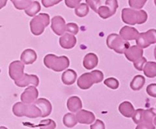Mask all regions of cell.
<instances>
[{
  "instance_id": "6da1fadb",
  "label": "cell",
  "mask_w": 156,
  "mask_h": 129,
  "mask_svg": "<svg viewBox=\"0 0 156 129\" xmlns=\"http://www.w3.org/2000/svg\"><path fill=\"white\" fill-rule=\"evenodd\" d=\"M147 19L148 15L144 10H135L129 8H125L122 10V20L127 24H144Z\"/></svg>"
},
{
  "instance_id": "7a4b0ae2",
  "label": "cell",
  "mask_w": 156,
  "mask_h": 129,
  "mask_svg": "<svg viewBox=\"0 0 156 129\" xmlns=\"http://www.w3.org/2000/svg\"><path fill=\"white\" fill-rule=\"evenodd\" d=\"M44 64L46 67L53 70V71L61 72L68 68L70 62L67 57H58L53 53H49L44 57Z\"/></svg>"
},
{
  "instance_id": "3957f363",
  "label": "cell",
  "mask_w": 156,
  "mask_h": 129,
  "mask_svg": "<svg viewBox=\"0 0 156 129\" xmlns=\"http://www.w3.org/2000/svg\"><path fill=\"white\" fill-rule=\"evenodd\" d=\"M12 112L17 117L26 116L30 119L41 117V112L34 104H25L23 102H16L13 105Z\"/></svg>"
},
{
  "instance_id": "277c9868",
  "label": "cell",
  "mask_w": 156,
  "mask_h": 129,
  "mask_svg": "<svg viewBox=\"0 0 156 129\" xmlns=\"http://www.w3.org/2000/svg\"><path fill=\"white\" fill-rule=\"evenodd\" d=\"M104 79V73L98 70L81 75L77 80V85L81 90H86L91 88L94 83H99Z\"/></svg>"
},
{
  "instance_id": "5b68a950",
  "label": "cell",
  "mask_w": 156,
  "mask_h": 129,
  "mask_svg": "<svg viewBox=\"0 0 156 129\" xmlns=\"http://www.w3.org/2000/svg\"><path fill=\"white\" fill-rule=\"evenodd\" d=\"M50 24V15L47 13H41L34 16L30 22V31L35 36H39L43 32L46 27Z\"/></svg>"
},
{
  "instance_id": "8992f818",
  "label": "cell",
  "mask_w": 156,
  "mask_h": 129,
  "mask_svg": "<svg viewBox=\"0 0 156 129\" xmlns=\"http://www.w3.org/2000/svg\"><path fill=\"white\" fill-rule=\"evenodd\" d=\"M107 45L111 50H114L117 53H124V52L130 47L127 41L123 40L117 34H111L107 38Z\"/></svg>"
},
{
  "instance_id": "52a82bcc",
  "label": "cell",
  "mask_w": 156,
  "mask_h": 129,
  "mask_svg": "<svg viewBox=\"0 0 156 129\" xmlns=\"http://www.w3.org/2000/svg\"><path fill=\"white\" fill-rule=\"evenodd\" d=\"M132 119L137 125L142 122H150L155 125V109L152 108L146 110L143 109H139L135 110Z\"/></svg>"
},
{
  "instance_id": "ba28073f",
  "label": "cell",
  "mask_w": 156,
  "mask_h": 129,
  "mask_svg": "<svg viewBox=\"0 0 156 129\" xmlns=\"http://www.w3.org/2000/svg\"><path fill=\"white\" fill-rule=\"evenodd\" d=\"M136 42L140 48H147L151 44L156 42V31L155 29H150L146 32L140 33L136 39Z\"/></svg>"
},
{
  "instance_id": "9c48e42d",
  "label": "cell",
  "mask_w": 156,
  "mask_h": 129,
  "mask_svg": "<svg viewBox=\"0 0 156 129\" xmlns=\"http://www.w3.org/2000/svg\"><path fill=\"white\" fill-rule=\"evenodd\" d=\"M105 5L106 6H101L97 12L103 19H107L116 13L118 8V2L117 0H106Z\"/></svg>"
},
{
  "instance_id": "30bf717a",
  "label": "cell",
  "mask_w": 156,
  "mask_h": 129,
  "mask_svg": "<svg viewBox=\"0 0 156 129\" xmlns=\"http://www.w3.org/2000/svg\"><path fill=\"white\" fill-rule=\"evenodd\" d=\"M24 64L21 61H15L9 64V76L14 81L21 79L24 74Z\"/></svg>"
},
{
  "instance_id": "8fae6325",
  "label": "cell",
  "mask_w": 156,
  "mask_h": 129,
  "mask_svg": "<svg viewBox=\"0 0 156 129\" xmlns=\"http://www.w3.org/2000/svg\"><path fill=\"white\" fill-rule=\"evenodd\" d=\"M38 90L34 86L28 87L21 95V100L23 103L32 104L37 99Z\"/></svg>"
},
{
  "instance_id": "7c38bea8",
  "label": "cell",
  "mask_w": 156,
  "mask_h": 129,
  "mask_svg": "<svg viewBox=\"0 0 156 129\" xmlns=\"http://www.w3.org/2000/svg\"><path fill=\"white\" fill-rule=\"evenodd\" d=\"M39 78L37 75L24 73L21 79L15 81V84L18 87H24L28 85H33L37 87L39 85Z\"/></svg>"
},
{
  "instance_id": "4fadbf2b",
  "label": "cell",
  "mask_w": 156,
  "mask_h": 129,
  "mask_svg": "<svg viewBox=\"0 0 156 129\" xmlns=\"http://www.w3.org/2000/svg\"><path fill=\"white\" fill-rule=\"evenodd\" d=\"M66 21L62 16L56 15L51 20V29L56 35H62L66 31Z\"/></svg>"
},
{
  "instance_id": "5bb4252c",
  "label": "cell",
  "mask_w": 156,
  "mask_h": 129,
  "mask_svg": "<svg viewBox=\"0 0 156 129\" xmlns=\"http://www.w3.org/2000/svg\"><path fill=\"white\" fill-rule=\"evenodd\" d=\"M35 105L41 110V117L45 118L50 116L52 112V105L50 101L44 98L38 99L34 102Z\"/></svg>"
},
{
  "instance_id": "9a60e30c",
  "label": "cell",
  "mask_w": 156,
  "mask_h": 129,
  "mask_svg": "<svg viewBox=\"0 0 156 129\" xmlns=\"http://www.w3.org/2000/svg\"><path fill=\"white\" fill-rule=\"evenodd\" d=\"M76 117L79 123L85 125H90L95 121V116L94 113L85 109H81L77 112Z\"/></svg>"
},
{
  "instance_id": "2e32d148",
  "label": "cell",
  "mask_w": 156,
  "mask_h": 129,
  "mask_svg": "<svg viewBox=\"0 0 156 129\" xmlns=\"http://www.w3.org/2000/svg\"><path fill=\"white\" fill-rule=\"evenodd\" d=\"M125 57L130 62H135L138 59L143 57V50L136 45L129 47L124 52Z\"/></svg>"
},
{
  "instance_id": "e0dca14e",
  "label": "cell",
  "mask_w": 156,
  "mask_h": 129,
  "mask_svg": "<svg viewBox=\"0 0 156 129\" xmlns=\"http://www.w3.org/2000/svg\"><path fill=\"white\" fill-rule=\"evenodd\" d=\"M59 45L64 49H72L76 46L77 39L75 35L65 33L59 38Z\"/></svg>"
},
{
  "instance_id": "ac0fdd59",
  "label": "cell",
  "mask_w": 156,
  "mask_h": 129,
  "mask_svg": "<svg viewBox=\"0 0 156 129\" xmlns=\"http://www.w3.org/2000/svg\"><path fill=\"white\" fill-rule=\"evenodd\" d=\"M139 34L140 33L136 28L129 26H124L120 31V36L125 41L136 40Z\"/></svg>"
},
{
  "instance_id": "d6986e66",
  "label": "cell",
  "mask_w": 156,
  "mask_h": 129,
  "mask_svg": "<svg viewBox=\"0 0 156 129\" xmlns=\"http://www.w3.org/2000/svg\"><path fill=\"white\" fill-rule=\"evenodd\" d=\"M37 58V53L33 49H26L21 54V61L27 65L34 64L36 61Z\"/></svg>"
},
{
  "instance_id": "ffe728a7",
  "label": "cell",
  "mask_w": 156,
  "mask_h": 129,
  "mask_svg": "<svg viewBox=\"0 0 156 129\" xmlns=\"http://www.w3.org/2000/svg\"><path fill=\"white\" fill-rule=\"evenodd\" d=\"M98 64V57L94 53H87L83 60V67L87 70H92L97 67Z\"/></svg>"
},
{
  "instance_id": "44dd1931",
  "label": "cell",
  "mask_w": 156,
  "mask_h": 129,
  "mask_svg": "<svg viewBox=\"0 0 156 129\" xmlns=\"http://www.w3.org/2000/svg\"><path fill=\"white\" fill-rule=\"evenodd\" d=\"M67 108L71 112H77L82 108V100L78 96H71L67 101Z\"/></svg>"
},
{
  "instance_id": "7402d4cb",
  "label": "cell",
  "mask_w": 156,
  "mask_h": 129,
  "mask_svg": "<svg viewBox=\"0 0 156 129\" xmlns=\"http://www.w3.org/2000/svg\"><path fill=\"white\" fill-rule=\"evenodd\" d=\"M118 109L119 112L121 113V115H123L126 118H132L134 112H135L133 105H132L131 102H128V101H125V102H123L121 104H120Z\"/></svg>"
},
{
  "instance_id": "603a6c76",
  "label": "cell",
  "mask_w": 156,
  "mask_h": 129,
  "mask_svg": "<svg viewBox=\"0 0 156 129\" xmlns=\"http://www.w3.org/2000/svg\"><path fill=\"white\" fill-rule=\"evenodd\" d=\"M77 79V73L74 70L69 69L63 72L62 75V81L65 85H73Z\"/></svg>"
},
{
  "instance_id": "cb8c5ba5",
  "label": "cell",
  "mask_w": 156,
  "mask_h": 129,
  "mask_svg": "<svg viewBox=\"0 0 156 129\" xmlns=\"http://www.w3.org/2000/svg\"><path fill=\"white\" fill-rule=\"evenodd\" d=\"M145 83H146V79L144 76L142 75H136L131 81L130 88L134 91H139L144 87Z\"/></svg>"
},
{
  "instance_id": "d4e9b609",
  "label": "cell",
  "mask_w": 156,
  "mask_h": 129,
  "mask_svg": "<svg viewBox=\"0 0 156 129\" xmlns=\"http://www.w3.org/2000/svg\"><path fill=\"white\" fill-rule=\"evenodd\" d=\"M143 70L146 76L149 78H155L156 76V63L153 61L146 62Z\"/></svg>"
},
{
  "instance_id": "484cf974",
  "label": "cell",
  "mask_w": 156,
  "mask_h": 129,
  "mask_svg": "<svg viewBox=\"0 0 156 129\" xmlns=\"http://www.w3.org/2000/svg\"><path fill=\"white\" fill-rule=\"evenodd\" d=\"M62 122H63V124L65 126L70 128L76 126L78 123L76 116L74 114H73V113H67V114H66L63 116Z\"/></svg>"
},
{
  "instance_id": "4316f807",
  "label": "cell",
  "mask_w": 156,
  "mask_h": 129,
  "mask_svg": "<svg viewBox=\"0 0 156 129\" xmlns=\"http://www.w3.org/2000/svg\"><path fill=\"white\" fill-rule=\"evenodd\" d=\"M41 5H40V3L38 2H32L30 3V6L25 9V13L26 15H27L28 16L34 17L35 15H37V14L41 11Z\"/></svg>"
},
{
  "instance_id": "83f0119b",
  "label": "cell",
  "mask_w": 156,
  "mask_h": 129,
  "mask_svg": "<svg viewBox=\"0 0 156 129\" xmlns=\"http://www.w3.org/2000/svg\"><path fill=\"white\" fill-rule=\"evenodd\" d=\"M75 9V14L80 18L85 17L89 12V7L85 3H81Z\"/></svg>"
},
{
  "instance_id": "f1b7e54d",
  "label": "cell",
  "mask_w": 156,
  "mask_h": 129,
  "mask_svg": "<svg viewBox=\"0 0 156 129\" xmlns=\"http://www.w3.org/2000/svg\"><path fill=\"white\" fill-rule=\"evenodd\" d=\"M11 1L13 3L15 9L18 10H23V9L25 10L31 3L30 0H11Z\"/></svg>"
},
{
  "instance_id": "f546056e",
  "label": "cell",
  "mask_w": 156,
  "mask_h": 129,
  "mask_svg": "<svg viewBox=\"0 0 156 129\" xmlns=\"http://www.w3.org/2000/svg\"><path fill=\"white\" fill-rule=\"evenodd\" d=\"M56 122L52 119H45L42 120L40 122L39 127L40 129H55L56 128Z\"/></svg>"
},
{
  "instance_id": "4dcf8cb0",
  "label": "cell",
  "mask_w": 156,
  "mask_h": 129,
  "mask_svg": "<svg viewBox=\"0 0 156 129\" xmlns=\"http://www.w3.org/2000/svg\"><path fill=\"white\" fill-rule=\"evenodd\" d=\"M104 83H105V86L109 87L110 89H112V90H117V89L119 88V86H120L119 81L114 77L108 78V79H105Z\"/></svg>"
},
{
  "instance_id": "1f68e13d",
  "label": "cell",
  "mask_w": 156,
  "mask_h": 129,
  "mask_svg": "<svg viewBox=\"0 0 156 129\" xmlns=\"http://www.w3.org/2000/svg\"><path fill=\"white\" fill-rule=\"evenodd\" d=\"M147 0H129V5L132 9H141L145 4L146 3Z\"/></svg>"
},
{
  "instance_id": "d6a6232c",
  "label": "cell",
  "mask_w": 156,
  "mask_h": 129,
  "mask_svg": "<svg viewBox=\"0 0 156 129\" xmlns=\"http://www.w3.org/2000/svg\"><path fill=\"white\" fill-rule=\"evenodd\" d=\"M86 4L88 7L91 8L94 12L97 13L99 7L101 5V0H86Z\"/></svg>"
},
{
  "instance_id": "836d02e7",
  "label": "cell",
  "mask_w": 156,
  "mask_h": 129,
  "mask_svg": "<svg viewBox=\"0 0 156 129\" xmlns=\"http://www.w3.org/2000/svg\"><path fill=\"white\" fill-rule=\"evenodd\" d=\"M79 26L76 23H68L66 25V31H68L69 33L73 35H77L79 32Z\"/></svg>"
},
{
  "instance_id": "e575fe53",
  "label": "cell",
  "mask_w": 156,
  "mask_h": 129,
  "mask_svg": "<svg viewBox=\"0 0 156 129\" xmlns=\"http://www.w3.org/2000/svg\"><path fill=\"white\" fill-rule=\"evenodd\" d=\"M147 62V60L144 57H142L141 58L138 59L137 61H136L135 62H133L134 67H135L136 70H138L139 71H142L143 69V67L146 64V63Z\"/></svg>"
},
{
  "instance_id": "d590c367",
  "label": "cell",
  "mask_w": 156,
  "mask_h": 129,
  "mask_svg": "<svg viewBox=\"0 0 156 129\" xmlns=\"http://www.w3.org/2000/svg\"><path fill=\"white\" fill-rule=\"evenodd\" d=\"M62 1V0H41V2L45 8H50L55 5L59 4Z\"/></svg>"
},
{
  "instance_id": "8d00e7d4",
  "label": "cell",
  "mask_w": 156,
  "mask_h": 129,
  "mask_svg": "<svg viewBox=\"0 0 156 129\" xmlns=\"http://www.w3.org/2000/svg\"><path fill=\"white\" fill-rule=\"evenodd\" d=\"M146 92H147L148 95L152 97L155 98L156 97V84L152 83L149 85L146 89Z\"/></svg>"
},
{
  "instance_id": "74e56055",
  "label": "cell",
  "mask_w": 156,
  "mask_h": 129,
  "mask_svg": "<svg viewBox=\"0 0 156 129\" xmlns=\"http://www.w3.org/2000/svg\"><path fill=\"white\" fill-rule=\"evenodd\" d=\"M136 129H155V126L150 122H142L137 125Z\"/></svg>"
},
{
  "instance_id": "f35d334b",
  "label": "cell",
  "mask_w": 156,
  "mask_h": 129,
  "mask_svg": "<svg viewBox=\"0 0 156 129\" xmlns=\"http://www.w3.org/2000/svg\"><path fill=\"white\" fill-rule=\"evenodd\" d=\"M82 0H65V4L66 6L70 9H74L76 8L80 4Z\"/></svg>"
},
{
  "instance_id": "ab89813d",
  "label": "cell",
  "mask_w": 156,
  "mask_h": 129,
  "mask_svg": "<svg viewBox=\"0 0 156 129\" xmlns=\"http://www.w3.org/2000/svg\"><path fill=\"white\" fill-rule=\"evenodd\" d=\"M91 129H105V123L100 119H97L93 125L90 127Z\"/></svg>"
},
{
  "instance_id": "60d3db41",
  "label": "cell",
  "mask_w": 156,
  "mask_h": 129,
  "mask_svg": "<svg viewBox=\"0 0 156 129\" xmlns=\"http://www.w3.org/2000/svg\"><path fill=\"white\" fill-rule=\"evenodd\" d=\"M7 1L8 0H0V9H2L6 6Z\"/></svg>"
},
{
  "instance_id": "b9f144b4",
  "label": "cell",
  "mask_w": 156,
  "mask_h": 129,
  "mask_svg": "<svg viewBox=\"0 0 156 129\" xmlns=\"http://www.w3.org/2000/svg\"><path fill=\"white\" fill-rule=\"evenodd\" d=\"M0 129H8L6 127H4V126H0Z\"/></svg>"
},
{
  "instance_id": "7bdbcfd3",
  "label": "cell",
  "mask_w": 156,
  "mask_h": 129,
  "mask_svg": "<svg viewBox=\"0 0 156 129\" xmlns=\"http://www.w3.org/2000/svg\"><path fill=\"white\" fill-rule=\"evenodd\" d=\"M0 72H1V70H0Z\"/></svg>"
},
{
  "instance_id": "ee69618b",
  "label": "cell",
  "mask_w": 156,
  "mask_h": 129,
  "mask_svg": "<svg viewBox=\"0 0 156 129\" xmlns=\"http://www.w3.org/2000/svg\"><path fill=\"white\" fill-rule=\"evenodd\" d=\"M30 1H31V0H30Z\"/></svg>"
}]
</instances>
